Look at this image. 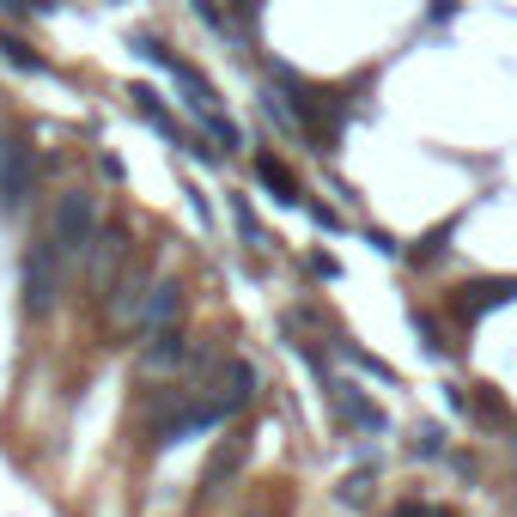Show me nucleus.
<instances>
[{
	"mask_svg": "<svg viewBox=\"0 0 517 517\" xmlns=\"http://www.w3.org/2000/svg\"><path fill=\"white\" fill-rule=\"evenodd\" d=\"M19 286H25V311L43 317L61 305V292H67V250L55 238H37L19 262Z\"/></svg>",
	"mask_w": 517,
	"mask_h": 517,
	"instance_id": "nucleus-1",
	"label": "nucleus"
},
{
	"mask_svg": "<svg viewBox=\"0 0 517 517\" xmlns=\"http://www.w3.org/2000/svg\"><path fill=\"white\" fill-rule=\"evenodd\" d=\"M98 232H104V226H98V195H92V189H67V195L55 201L49 238H55V244L67 250V256H86Z\"/></svg>",
	"mask_w": 517,
	"mask_h": 517,
	"instance_id": "nucleus-2",
	"label": "nucleus"
},
{
	"mask_svg": "<svg viewBox=\"0 0 517 517\" xmlns=\"http://www.w3.org/2000/svg\"><path fill=\"white\" fill-rule=\"evenodd\" d=\"M31 189V146L19 134L0 140V207H19Z\"/></svg>",
	"mask_w": 517,
	"mask_h": 517,
	"instance_id": "nucleus-3",
	"label": "nucleus"
},
{
	"mask_svg": "<svg viewBox=\"0 0 517 517\" xmlns=\"http://www.w3.org/2000/svg\"><path fill=\"white\" fill-rule=\"evenodd\" d=\"M177 311H183V286H177V280H153V286H146V299H140L134 329H140V335L171 329V323H177Z\"/></svg>",
	"mask_w": 517,
	"mask_h": 517,
	"instance_id": "nucleus-4",
	"label": "nucleus"
},
{
	"mask_svg": "<svg viewBox=\"0 0 517 517\" xmlns=\"http://www.w3.org/2000/svg\"><path fill=\"white\" fill-rule=\"evenodd\" d=\"M122 256H128V232H122V226H104V232L92 238V250H86V274H92V286H110L116 268H122Z\"/></svg>",
	"mask_w": 517,
	"mask_h": 517,
	"instance_id": "nucleus-5",
	"label": "nucleus"
},
{
	"mask_svg": "<svg viewBox=\"0 0 517 517\" xmlns=\"http://www.w3.org/2000/svg\"><path fill=\"white\" fill-rule=\"evenodd\" d=\"M171 80L183 86V104H189L195 116H207V110H219V98H213V86H207V73H195V67L183 61V55L171 61Z\"/></svg>",
	"mask_w": 517,
	"mask_h": 517,
	"instance_id": "nucleus-6",
	"label": "nucleus"
},
{
	"mask_svg": "<svg viewBox=\"0 0 517 517\" xmlns=\"http://www.w3.org/2000/svg\"><path fill=\"white\" fill-rule=\"evenodd\" d=\"M505 299H517V286H511V280H493V286H463L457 299H451V311H457V317H481L487 305H505Z\"/></svg>",
	"mask_w": 517,
	"mask_h": 517,
	"instance_id": "nucleus-7",
	"label": "nucleus"
},
{
	"mask_svg": "<svg viewBox=\"0 0 517 517\" xmlns=\"http://www.w3.org/2000/svg\"><path fill=\"white\" fill-rule=\"evenodd\" d=\"M140 359L153 365V372H171V365L183 359V329L177 323L171 329H153V335H146V347H140Z\"/></svg>",
	"mask_w": 517,
	"mask_h": 517,
	"instance_id": "nucleus-8",
	"label": "nucleus"
},
{
	"mask_svg": "<svg viewBox=\"0 0 517 517\" xmlns=\"http://www.w3.org/2000/svg\"><path fill=\"white\" fill-rule=\"evenodd\" d=\"M250 396H256V372H250L244 359H232V365H226V384H219V396H213V402L226 408V414H238Z\"/></svg>",
	"mask_w": 517,
	"mask_h": 517,
	"instance_id": "nucleus-9",
	"label": "nucleus"
},
{
	"mask_svg": "<svg viewBox=\"0 0 517 517\" xmlns=\"http://www.w3.org/2000/svg\"><path fill=\"white\" fill-rule=\"evenodd\" d=\"M128 98H134V110H140L146 122H153V128H159L171 146H183V134H177V122L165 116V104H159V92H153V86H128Z\"/></svg>",
	"mask_w": 517,
	"mask_h": 517,
	"instance_id": "nucleus-10",
	"label": "nucleus"
},
{
	"mask_svg": "<svg viewBox=\"0 0 517 517\" xmlns=\"http://www.w3.org/2000/svg\"><path fill=\"white\" fill-rule=\"evenodd\" d=\"M256 177H262V183L274 189V201H286V207H299V201H305V195H299V183H292V171H286L280 159H268V153L256 159Z\"/></svg>",
	"mask_w": 517,
	"mask_h": 517,
	"instance_id": "nucleus-11",
	"label": "nucleus"
},
{
	"mask_svg": "<svg viewBox=\"0 0 517 517\" xmlns=\"http://www.w3.org/2000/svg\"><path fill=\"white\" fill-rule=\"evenodd\" d=\"M335 402H341V414H347L353 426H365V432H384V414H378L372 402H365L353 384H341V390H335Z\"/></svg>",
	"mask_w": 517,
	"mask_h": 517,
	"instance_id": "nucleus-12",
	"label": "nucleus"
},
{
	"mask_svg": "<svg viewBox=\"0 0 517 517\" xmlns=\"http://www.w3.org/2000/svg\"><path fill=\"white\" fill-rule=\"evenodd\" d=\"M0 61H7V67H19V73H43L49 61L25 43V37H13V31H0Z\"/></svg>",
	"mask_w": 517,
	"mask_h": 517,
	"instance_id": "nucleus-13",
	"label": "nucleus"
},
{
	"mask_svg": "<svg viewBox=\"0 0 517 517\" xmlns=\"http://www.w3.org/2000/svg\"><path fill=\"white\" fill-rule=\"evenodd\" d=\"M128 49H134V55H146V61H159L165 73H171V61H177V55H171V49H165L153 31H134V37H128Z\"/></svg>",
	"mask_w": 517,
	"mask_h": 517,
	"instance_id": "nucleus-14",
	"label": "nucleus"
},
{
	"mask_svg": "<svg viewBox=\"0 0 517 517\" xmlns=\"http://www.w3.org/2000/svg\"><path fill=\"white\" fill-rule=\"evenodd\" d=\"M189 7H195V19H201L207 31H219V37L232 31V19H226V7H219V0H189Z\"/></svg>",
	"mask_w": 517,
	"mask_h": 517,
	"instance_id": "nucleus-15",
	"label": "nucleus"
},
{
	"mask_svg": "<svg viewBox=\"0 0 517 517\" xmlns=\"http://www.w3.org/2000/svg\"><path fill=\"white\" fill-rule=\"evenodd\" d=\"M201 122H207V134H213V140H219V146H226V153H232V146H244V134H238V128H232V122H226V116H219V110H207V116H201Z\"/></svg>",
	"mask_w": 517,
	"mask_h": 517,
	"instance_id": "nucleus-16",
	"label": "nucleus"
},
{
	"mask_svg": "<svg viewBox=\"0 0 517 517\" xmlns=\"http://www.w3.org/2000/svg\"><path fill=\"white\" fill-rule=\"evenodd\" d=\"M232 219H238V232H244V244H262V226H256V213L232 195Z\"/></svg>",
	"mask_w": 517,
	"mask_h": 517,
	"instance_id": "nucleus-17",
	"label": "nucleus"
},
{
	"mask_svg": "<svg viewBox=\"0 0 517 517\" xmlns=\"http://www.w3.org/2000/svg\"><path fill=\"white\" fill-rule=\"evenodd\" d=\"M49 7H55V0H0V13H13V19H37Z\"/></svg>",
	"mask_w": 517,
	"mask_h": 517,
	"instance_id": "nucleus-18",
	"label": "nucleus"
},
{
	"mask_svg": "<svg viewBox=\"0 0 517 517\" xmlns=\"http://www.w3.org/2000/svg\"><path fill=\"white\" fill-rule=\"evenodd\" d=\"M445 19H457V0H432V25H445Z\"/></svg>",
	"mask_w": 517,
	"mask_h": 517,
	"instance_id": "nucleus-19",
	"label": "nucleus"
}]
</instances>
